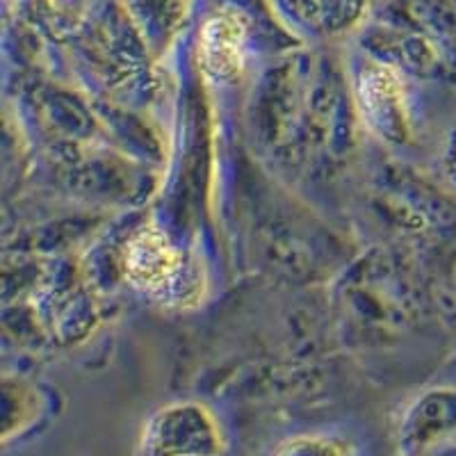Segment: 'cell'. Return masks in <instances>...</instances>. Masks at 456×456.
Masks as SVG:
<instances>
[{"label":"cell","instance_id":"6da1fadb","mask_svg":"<svg viewBox=\"0 0 456 456\" xmlns=\"http://www.w3.org/2000/svg\"><path fill=\"white\" fill-rule=\"evenodd\" d=\"M126 279L158 299H185L187 260L160 228L146 226L126 247Z\"/></svg>","mask_w":456,"mask_h":456},{"label":"cell","instance_id":"277c9868","mask_svg":"<svg viewBox=\"0 0 456 456\" xmlns=\"http://www.w3.org/2000/svg\"><path fill=\"white\" fill-rule=\"evenodd\" d=\"M279 456H342V452L329 441H311V438H301V441L288 443Z\"/></svg>","mask_w":456,"mask_h":456},{"label":"cell","instance_id":"3957f363","mask_svg":"<svg viewBox=\"0 0 456 456\" xmlns=\"http://www.w3.org/2000/svg\"><path fill=\"white\" fill-rule=\"evenodd\" d=\"M361 108L370 124L381 135H393L395 130L404 124V99H402V85L390 69L374 67L363 71L358 83Z\"/></svg>","mask_w":456,"mask_h":456},{"label":"cell","instance_id":"5b68a950","mask_svg":"<svg viewBox=\"0 0 456 456\" xmlns=\"http://www.w3.org/2000/svg\"><path fill=\"white\" fill-rule=\"evenodd\" d=\"M447 165H450L452 178L456 181V130L454 135H452V144H450V156H447Z\"/></svg>","mask_w":456,"mask_h":456},{"label":"cell","instance_id":"7a4b0ae2","mask_svg":"<svg viewBox=\"0 0 456 456\" xmlns=\"http://www.w3.org/2000/svg\"><path fill=\"white\" fill-rule=\"evenodd\" d=\"M247 26L233 12L210 16L199 35V64L217 83L238 78L244 67Z\"/></svg>","mask_w":456,"mask_h":456}]
</instances>
